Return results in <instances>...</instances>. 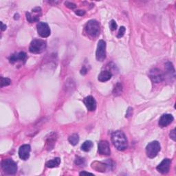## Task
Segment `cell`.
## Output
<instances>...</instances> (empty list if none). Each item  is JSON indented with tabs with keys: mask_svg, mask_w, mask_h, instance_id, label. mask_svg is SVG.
<instances>
[{
	"mask_svg": "<svg viewBox=\"0 0 176 176\" xmlns=\"http://www.w3.org/2000/svg\"><path fill=\"white\" fill-rule=\"evenodd\" d=\"M111 141L119 151H124L128 147L126 135L121 131H116L111 133Z\"/></svg>",
	"mask_w": 176,
	"mask_h": 176,
	"instance_id": "cell-1",
	"label": "cell"
},
{
	"mask_svg": "<svg viewBox=\"0 0 176 176\" xmlns=\"http://www.w3.org/2000/svg\"><path fill=\"white\" fill-rule=\"evenodd\" d=\"M46 42L42 39H34L31 42L29 51L33 54H40L46 49Z\"/></svg>",
	"mask_w": 176,
	"mask_h": 176,
	"instance_id": "cell-2",
	"label": "cell"
},
{
	"mask_svg": "<svg viewBox=\"0 0 176 176\" xmlns=\"http://www.w3.org/2000/svg\"><path fill=\"white\" fill-rule=\"evenodd\" d=\"M85 32L90 37H97L100 32V24L99 22L95 19L88 21L85 26Z\"/></svg>",
	"mask_w": 176,
	"mask_h": 176,
	"instance_id": "cell-3",
	"label": "cell"
},
{
	"mask_svg": "<svg viewBox=\"0 0 176 176\" xmlns=\"http://www.w3.org/2000/svg\"><path fill=\"white\" fill-rule=\"evenodd\" d=\"M1 167L3 171L7 174H15L17 171V165L11 159H6L2 161Z\"/></svg>",
	"mask_w": 176,
	"mask_h": 176,
	"instance_id": "cell-4",
	"label": "cell"
},
{
	"mask_svg": "<svg viewBox=\"0 0 176 176\" xmlns=\"http://www.w3.org/2000/svg\"><path fill=\"white\" fill-rule=\"evenodd\" d=\"M160 144L158 141H153L149 143L146 147V153L149 158H154L157 156L160 151Z\"/></svg>",
	"mask_w": 176,
	"mask_h": 176,
	"instance_id": "cell-5",
	"label": "cell"
},
{
	"mask_svg": "<svg viewBox=\"0 0 176 176\" xmlns=\"http://www.w3.org/2000/svg\"><path fill=\"white\" fill-rule=\"evenodd\" d=\"M96 58L97 61H103L106 58V43L103 40H100L98 42V46L96 52Z\"/></svg>",
	"mask_w": 176,
	"mask_h": 176,
	"instance_id": "cell-6",
	"label": "cell"
},
{
	"mask_svg": "<svg viewBox=\"0 0 176 176\" xmlns=\"http://www.w3.org/2000/svg\"><path fill=\"white\" fill-rule=\"evenodd\" d=\"M149 77L152 82L155 83H161V82L164 81V79L163 72L158 68L151 69L150 72H149Z\"/></svg>",
	"mask_w": 176,
	"mask_h": 176,
	"instance_id": "cell-7",
	"label": "cell"
},
{
	"mask_svg": "<svg viewBox=\"0 0 176 176\" xmlns=\"http://www.w3.org/2000/svg\"><path fill=\"white\" fill-rule=\"evenodd\" d=\"M37 27L38 34L41 37L46 38L50 35V28L48 24L45 22H39Z\"/></svg>",
	"mask_w": 176,
	"mask_h": 176,
	"instance_id": "cell-8",
	"label": "cell"
},
{
	"mask_svg": "<svg viewBox=\"0 0 176 176\" xmlns=\"http://www.w3.org/2000/svg\"><path fill=\"white\" fill-rule=\"evenodd\" d=\"M171 160L169 158H165L161 162L159 165L157 166V170L162 174H166L170 169Z\"/></svg>",
	"mask_w": 176,
	"mask_h": 176,
	"instance_id": "cell-9",
	"label": "cell"
},
{
	"mask_svg": "<svg viewBox=\"0 0 176 176\" xmlns=\"http://www.w3.org/2000/svg\"><path fill=\"white\" fill-rule=\"evenodd\" d=\"M98 149L99 152L102 155H109L111 153L110 147L109 142L107 140H101L98 144Z\"/></svg>",
	"mask_w": 176,
	"mask_h": 176,
	"instance_id": "cell-10",
	"label": "cell"
},
{
	"mask_svg": "<svg viewBox=\"0 0 176 176\" xmlns=\"http://www.w3.org/2000/svg\"><path fill=\"white\" fill-rule=\"evenodd\" d=\"M173 120H174V118H173L172 115L166 113V114H163L162 116L159 120L158 124H159V126L160 127H166L169 125L171 123H172Z\"/></svg>",
	"mask_w": 176,
	"mask_h": 176,
	"instance_id": "cell-11",
	"label": "cell"
},
{
	"mask_svg": "<svg viewBox=\"0 0 176 176\" xmlns=\"http://www.w3.org/2000/svg\"><path fill=\"white\" fill-rule=\"evenodd\" d=\"M30 146L29 144H24L20 147L19 149V156L21 160H26L30 157Z\"/></svg>",
	"mask_w": 176,
	"mask_h": 176,
	"instance_id": "cell-12",
	"label": "cell"
},
{
	"mask_svg": "<svg viewBox=\"0 0 176 176\" xmlns=\"http://www.w3.org/2000/svg\"><path fill=\"white\" fill-rule=\"evenodd\" d=\"M83 102L85 105L88 111H95L96 108V101L94 98L92 96H88L85 98V99L83 100Z\"/></svg>",
	"mask_w": 176,
	"mask_h": 176,
	"instance_id": "cell-13",
	"label": "cell"
},
{
	"mask_svg": "<svg viewBox=\"0 0 176 176\" xmlns=\"http://www.w3.org/2000/svg\"><path fill=\"white\" fill-rule=\"evenodd\" d=\"M26 57H27V55L26 52H20L17 54L11 55L9 58V61L12 63L17 61H24L26 59Z\"/></svg>",
	"mask_w": 176,
	"mask_h": 176,
	"instance_id": "cell-14",
	"label": "cell"
},
{
	"mask_svg": "<svg viewBox=\"0 0 176 176\" xmlns=\"http://www.w3.org/2000/svg\"><path fill=\"white\" fill-rule=\"evenodd\" d=\"M110 166L108 164H105L101 162H94L92 164V168L96 171H100V172H105Z\"/></svg>",
	"mask_w": 176,
	"mask_h": 176,
	"instance_id": "cell-15",
	"label": "cell"
},
{
	"mask_svg": "<svg viewBox=\"0 0 176 176\" xmlns=\"http://www.w3.org/2000/svg\"><path fill=\"white\" fill-rule=\"evenodd\" d=\"M111 77H112V74H111V72L108 70H105L102 71V72L100 73L99 77H98V79L101 82H106L111 79Z\"/></svg>",
	"mask_w": 176,
	"mask_h": 176,
	"instance_id": "cell-16",
	"label": "cell"
},
{
	"mask_svg": "<svg viewBox=\"0 0 176 176\" xmlns=\"http://www.w3.org/2000/svg\"><path fill=\"white\" fill-rule=\"evenodd\" d=\"M56 140H57V136H56V133H53L50 135L49 138H48L46 141V146L48 150H51L54 147V145L55 144Z\"/></svg>",
	"mask_w": 176,
	"mask_h": 176,
	"instance_id": "cell-17",
	"label": "cell"
},
{
	"mask_svg": "<svg viewBox=\"0 0 176 176\" xmlns=\"http://www.w3.org/2000/svg\"><path fill=\"white\" fill-rule=\"evenodd\" d=\"M60 162H61V159L59 158H56L54 159L49 160V161L47 162L46 165L48 168H54V167L59 166Z\"/></svg>",
	"mask_w": 176,
	"mask_h": 176,
	"instance_id": "cell-18",
	"label": "cell"
},
{
	"mask_svg": "<svg viewBox=\"0 0 176 176\" xmlns=\"http://www.w3.org/2000/svg\"><path fill=\"white\" fill-rule=\"evenodd\" d=\"M93 147V142L90 140H87V141L84 142L83 144L81 145V149L83 151L85 152H88L90 151L92 148Z\"/></svg>",
	"mask_w": 176,
	"mask_h": 176,
	"instance_id": "cell-19",
	"label": "cell"
},
{
	"mask_svg": "<svg viewBox=\"0 0 176 176\" xmlns=\"http://www.w3.org/2000/svg\"><path fill=\"white\" fill-rule=\"evenodd\" d=\"M122 93V85L121 83H117L113 90V94L115 96H120Z\"/></svg>",
	"mask_w": 176,
	"mask_h": 176,
	"instance_id": "cell-20",
	"label": "cell"
},
{
	"mask_svg": "<svg viewBox=\"0 0 176 176\" xmlns=\"http://www.w3.org/2000/svg\"><path fill=\"white\" fill-rule=\"evenodd\" d=\"M68 141L70 142V143L72 144V145H77L78 142L79 141V135L77 134V133H74L72 135H70L68 138Z\"/></svg>",
	"mask_w": 176,
	"mask_h": 176,
	"instance_id": "cell-21",
	"label": "cell"
},
{
	"mask_svg": "<svg viewBox=\"0 0 176 176\" xmlns=\"http://www.w3.org/2000/svg\"><path fill=\"white\" fill-rule=\"evenodd\" d=\"M26 19L30 23H33V22L39 21V17L38 15H32L30 13H26Z\"/></svg>",
	"mask_w": 176,
	"mask_h": 176,
	"instance_id": "cell-22",
	"label": "cell"
},
{
	"mask_svg": "<svg viewBox=\"0 0 176 176\" xmlns=\"http://www.w3.org/2000/svg\"><path fill=\"white\" fill-rule=\"evenodd\" d=\"M165 68L166 70L168 71V72L170 73V74H173V75L175 74V70L174 68H173V64L171 63V62H167L165 64Z\"/></svg>",
	"mask_w": 176,
	"mask_h": 176,
	"instance_id": "cell-23",
	"label": "cell"
},
{
	"mask_svg": "<svg viewBox=\"0 0 176 176\" xmlns=\"http://www.w3.org/2000/svg\"><path fill=\"white\" fill-rule=\"evenodd\" d=\"M11 83V81L8 78L1 77V87L8 86Z\"/></svg>",
	"mask_w": 176,
	"mask_h": 176,
	"instance_id": "cell-24",
	"label": "cell"
},
{
	"mask_svg": "<svg viewBox=\"0 0 176 176\" xmlns=\"http://www.w3.org/2000/svg\"><path fill=\"white\" fill-rule=\"evenodd\" d=\"M75 164H77V165H79V166L83 165V164H85V159L83 158H81V157H77L75 160Z\"/></svg>",
	"mask_w": 176,
	"mask_h": 176,
	"instance_id": "cell-25",
	"label": "cell"
},
{
	"mask_svg": "<svg viewBox=\"0 0 176 176\" xmlns=\"http://www.w3.org/2000/svg\"><path fill=\"white\" fill-rule=\"evenodd\" d=\"M125 30H126L125 28H124V26H121V27L120 28V29H119V33H118L117 37L118 38H121V37H123L124 33H125Z\"/></svg>",
	"mask_w": 176,
	"mask_h": 176,
	"instance_id": "cell-26",
	"label": "cell"
},
{
	"mask_svg": "<svg viewBox=\"0 0 176 176\" xmlns=\"http://www.w3.org/2000/svg\"><path fill=\"white\" fill-rule=\"evenodd\" d=\"M65 5L66 7L70 8V9H74V8H77V5H76L75 4L72 3V2H70V1H66Z\"/></svg>",
	"mask_w": 176,
	"mask_h": 176,
	"instance_id": "cell-27",
	"label": "cell"
},
{
	"mask_svg": "<svg viewBox=\"0 0 176 176\" xmlns=\"http://www.w3.org/2000/svg\"><path fill=\"white\" fill-rule=\"evenodd\" d=\"M110 27L111 30H112V31L116 30V28H117V24L116 23V21H114V20H111V21H110Z\"/></svg>",
	"mask_w": 176,
	"mask_h": 176,
	"instance_id": "cell-28",
	"label": "cell"
},
{
	"mask_svg": "<svg viewBox=\"0 0 176 176\" xmlns=\"http://www.w3.org/2000/svg\"><path fill=\"white\" fill-rule=\"evenodd\" d=\"M169 135H170V138L173 140V141H175L176 135H175V129L170 131V134H169Z\"/></svg>",
	"mask_w": 176,
	"mask_h": 176,
	"instance_id": "cell-29",
	"label": "cell"
},
{
	"mask_svg": "<svg viewBox=\"0 0 176 176\" xmlns=\"http://www.w3.org/2000/svg\"><path fill=\"white\" fill-rule=\"evenodd\" d=\"M76 15H79V16H84L85 15V11L83 10H78L75 11Z\"/></svg>",
	"mask_w": 176,
	"mask_h": 176,
	"instance_id": "cell-30",
	"label": "cell"
},
{
	"mask_svg": "<svg viewBox=\"0 0 176 176\" xmlns=\"http://www.w3.org/2000/svg\"><path fill=\"white\" fill-rule=\"evenodd\" d=\"M133 113V109L131 108H129L128 110H127V113H126V118L130 117L131 116H132Z\"/></svg>",
	"mask_w": 176,
	"mask_h": 176,
	"instance_id": "cell-31",
	"label": "cell"
},
{
	"mask_svg": "<svg viewBox=\"0 0 176 176\" xmlns=\"http://www.w3.org/2000/svg\"><path fill=\"white\" fill-rule=\"evenodd\" d=\"M32 13H41V8L40 7H36V8H35L34 9H32Z\"/></svg>",
	"mask_w": 176,
	"mask_h": 176,
	"instance_id": "cell-32",
	"label": "cell"
},
{
	"mask_svg": "<svg viewBox=\"0 0 176 176\" xmlns=\"http://www.w3.org/2000/svg\"><path fill=\"white\" fill-rule=\"evenodd\" d=\"M87 72H88L87 68H85V67H83V68H82V70H81V74H83V75H85V74H87Z\"/></svg>",
	"mask_w": 176,
	"mask_h": 176,
	"instance_id": "cell-33",
	"label": "cell"
},
{
	"mask_svg": "<svg viewBox=\"0 0 176 176\" xmlns=\"http://www.w3.org/2000/svg\"><path fill=\"white\" fill-rule=\"evenodd\" d=\"M94 175L93 173H90V172H86V171H82V172L80 173V175Z\"/></svg>",
	"mask_w": 176,
	"mask_h": 176,
	"instance_id": "cell-34",
	"label": "cell"
},
{
	"mask_svg": "<svg viewBox=\"0 0 176 176\" xmlns=\"http://www.w3.org/2000/svg\"><path fill=\"white\" fill-rule=\"evenodd\" d=\"M1 31H4L6 29V25H4L2 22H1Z\"/></svg>",
	"mask_w": 176,
	"mask_h": 176,
	"instance_id": "cell-35",
	"label": "cell"
}]
</instances>
